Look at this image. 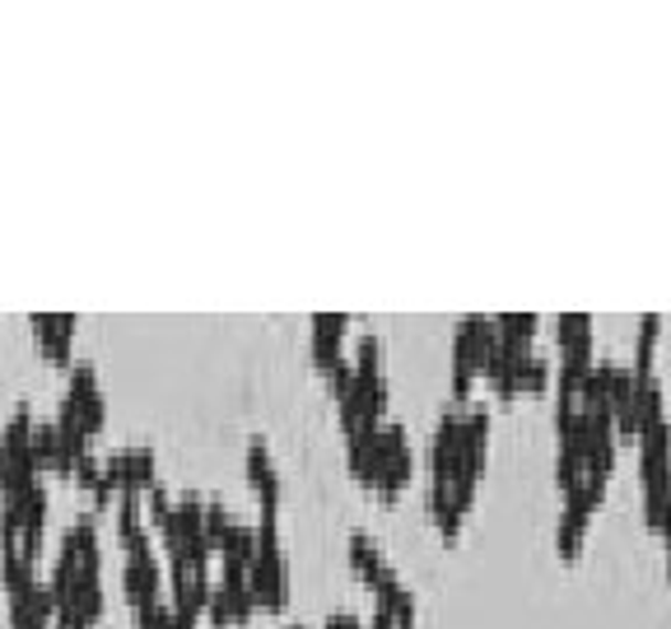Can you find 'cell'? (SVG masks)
<instances>
[{
  "mask_svg": "<svg viewBox=\"0 0 671 629\" xmlns=\"http://www.w3.org/2000/svg\"><path fill=\"white\" fill-rule=\"evenodd\" d=\"M42 583L38 578V564L19 555V545H0V587L14 597V593H24V587Z\"/></svg>",
  "mask_w": 671,
  "mask_h": 629,
  "instance_id": "cell-12",
  "label": "cell"
},
{
  "mask_svg": "<svg viewBox=\"0 0 671 629\" xmlns=\"http://www.w3.org/2000/svg\"><path fill=\"white\" fill-rule=\"evenodd\" d=\"M247 587L257 597V611H285L289 606V559L280 545V513L257 518V555L247 564Z\"/></svg>",
  "mask_w": 671,
  "mask_h": 629,
  "instance_id": "cell-2",
  "label": "cell"
},
{
  "mask_svg": "<svg viewBox=\"0 0 671 629\" xmlns=\"http://www.w3.org/2000/svg\"><path fill=\"white\" fill-rule=\"evenodd\" d=\"M243 471H247V486L257 494L262 513H280V471H276V457H270L266 438H252L247 452H243Z\"/></svg>",
  "mask_w": 671,
  "mask_h": 629,
  "instance_id": "cell-9",
  "label": "cell"
},
{
  "mask_svg": "<svg viewBox=\"0 0 671 629\" xmlns=\"http://www.w3.org/2000/svg\"><path fill=\"white\" fill-rule=\"evenodd\" d=\"M658 335H662V318L658 312H648L639 322V345H635V377H653V350H658Z\"/></svg>",
  "mask_w": 671,
  "mask_h": 629,
  "instance_id": "cell-13",
  "label": "cell"
},
{
  "mask_svg": "<svg viewBox=\"0 0 671 629\" xmlns=\"http://www.w3.org/2000/svg\"><path fill=\"white\" fill-rule=\"evenodd\" d=\"M587 331H593V318H587V312H564V318H555V341L560 345L578 341V335H587Z\"/></svg>",
  "mask_w": 671,
  "mask_h": 629,
  "instance_id": "cell-17",
  "label": "cell"
},
{
  "mask_svg": "<svg viewBox=\"0 0 671 629\" xmlns=\"http://www.w3.org/2000/svg\"><path fill=\"white\" fill-rule=\"evenodd\" d=\"M136 629H178V616L168 601H155L145 606V611H136Z\"/></svg>",
  "mask_w": 671,
  "mask_h": 629,
  "instance_id": "cell-18",
  "label": "cell"
},
{
  "mask_svg": "<svg viewBox=\"0 0 671 629\" xmlns=\"http://www.w3.org/2000/svg\"><path fill=\"white\" fill-rule=\"evenodd\" d=\"M29 327H33V345H38L42 360L71 364V354H75V331H79V318H75V312H33Z\"/></svg>",
  "mask_w": 671,
  "mask_h": 629,
  "instance_id": "cell-7",
  "label": "cell"
},
{
  "mask_svg": "<svg viewBox=\"0 0 671 629\" xmlns=\"http://www.w3.org/2000/svg\"><path fill=\"white\" fill-rule=\"evenodd\" d=\"M121 551H126V559H121V593H126V601H131V611H145V606L163 601L168 569H163V559L155 555L150 527L136 532V536H126Z\"/></svg>",
  "mask_w": 671,
  "mask_h": 629,
  "instance_id": "cell-4",
  "label": "cell"
},
{
  "mask_svg": "<svg viewBox=\"0 0 671 629\" xmlns=\"http://www.w3.org/2000/svg\"><path fill=\"white\" fill-rule=\"evenodd\" d=\"M667 583H671V545H667Z\"/></svg>",
  "mask_w": 671,
  "mask_h": 629,
  "instance_id": "cell-20",
  "label": "cell"
},
{
  "mask_svg": "<svg viewBox=\"0 0 671 629\" xmlns=\"http://www.w3.org/2000/svg\"><path fill=\"white\" fill-rule=\"evenodd\" d=\"M252 616H257V597L247 587V574H220L215 587H210V606H205L210 629H238Z\"/></svg>",
  "mask_w": 671,
  "mask_h": 629,
  "instance_id": "cell-6",
  "label": "cell"
},
{
  "mask_svg": "<svg viewBox=\"0 0 671 629\" xmlns=\"http://www.w3.org/2000/svg\"><path fill=\"white\" fill-rule=\"evenodd\" d=\"M345 331H350V312H312L308 354H312V364H318L322 377L345 360Z\"/></svg>",
  "mask_w": 671,
  "mask_h": 629,
  "instance_id": "cell-8",
  "label": "cell"
},
{
  "mask_svg": "<svg viewBox=\"0 0 671 629\" xmlns=\"http://www.w3.org/2000/svg\"><path fill=\"white\" fill-rule=\"evenodd\" d=\"M89 452H94L89 438L61 429L56 419H38V429H33V461H38V471H52V476H71L75 480V467Z\"/></svg>",
  "mask_w": 671,
  "mask_h": 629,
  "instance_id": "cell-5",
  "label": "cell"
},
{
  "mask_svg": "<svg viewBox=\"0 0 671 629\" xmlns=\"http://www.w3.org/2000/svg\"><path fill=\"white\" fill-rule=\"evenodd\" d=\"M56 425L89 438V444L108 429V392H103V377L94 364H71V383H66V396H61Z\"/></svg>",
  "mask_w": 671,
  "mask_h": 629,
  "instance_id": "cell-3",
  "label": "cell"
},
{
  "mask_svg": "<svg viewBox=\"0 0 671 629\" xmlns=\"http://www.w3.org/2000/svg\"><path fill=\"white\" fill-rule=\"evenodd\" d=\"M56 625V597L47 583H33L10 597V629H52Z\"/></svg>",
  "mask_w": 671,
  "mask_h": 629,
  "instance_id": "cell-10",
  "label": "cell"
},
{
  "mask_svg": "<svg viewBox=\"0 0 671 629\" xmlns=\"http://www.w3.org/2000/svg\"><path fill=\"white\" fill-rule=\"evenodd\" d=\"M345 555H350V569H354V578L360 583H377L383 574H392V564H387V555H383V545H377L369 532H350V541H345Z\"/></svg>",
  "mask_w": 671,
  "mask_h": 629,
  "instance_id": "cell-11",
  "label": "cell"
},
{
  "mask_svg": "<svg viewBox=\"0 0 671 629\" xmlns=\"http://www.w3.org/2000/svg\"><path fill=\"white\" fill-rule=\"evenodd\" d=\"M168 518H173V494H168V486L159 480V486H155L150 494H145V522H150V527L159 532Z\"/></svg>",
  "mask_w": 671,
  "mask_h": 629,
  "instance_id": "cell-16",
  "label": "cell"
},
{
  "mask_svg": "<svg viewBox=\"0 0 671 629\" xmlns=\"http://www.w3.org/2000/svg\"><path fill=\"white\" fill-rule=\"evenodd\" d=\"M551 383H555V369H551V360H541V354H532V360L518 369V392H522V396L551 392Z\"/></svg>",
  "mask_w": 671,
  "mask_h": 629,
  "instance_id": "cell-14",
  "label": "cell"
},
{
  "mask_svg": "<svg viewBox=\"0 0 671 629\" xmlns=\"http://www.w3.org/2000/svg\"><path fill=\"white\" fill-rule=\"evenodd\" d=\"M643 527L671 545V490H662V494H643Z\"/></svg>",
  "mask_w": 671,
  "mask_h": 629,
  "instance_id": "cell-15",
  "label": "cell"
},
{
  "mask_svg": "<svg viewBox=\"0 0 671 629\" xmlns=\"http://www.w3.org/2000/svg\"><path fill=\"white\" fill-rule=\"evenodd\" d=\"M345 461H350V476L377 499H396L415 476L411 434H406V425H387V419L383 425L354 429L345 438Z\"/></svg>",
  "mask_w": 671,
  "mask_h": 629,
  "instance_id": "cell-1",
  "label": "cell"
},
{
  "mask_svg": "<svg viewBox=\"0 0 671 629\" xmlns=\"http://www.w3.org/2000/svg\"><path fill=\"white\" fill-rule=\"evenodd\" d=\"M322 629H364V620H360V616H350V611H336V616H327V620H322Z\"/></svg>",
  "mask_w": 671,
  "mask_h": 629,
  "instance_id": "cell-19",
  "label": "cell"
}]
</instances>
